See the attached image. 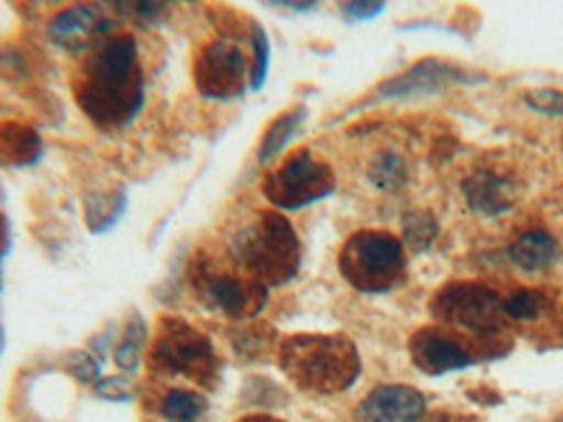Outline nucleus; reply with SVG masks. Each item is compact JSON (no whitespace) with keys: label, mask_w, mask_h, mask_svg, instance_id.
Listing matches in <instances>:
<instances>
[{"label":"nucleus","mask_w":563,"mask_h":422,"mask_svg":"<svg viewBox=\"0 0 563 422\" xmlns=\"http://www.w3.org/2000/svg\"><path fill=\"white\" fill-rule=\"evenodd\" d=\"M79 104L93 122L119 124L139 110L141 77L135 70V40L128 34L99 40L82 68Z\"/></svg>","instance_id":"nucleus-1"},{"label":"nucleus","mask_w":563,"mask_h":422,"mask_svg":"<svg viewBox=\"0 0 563 422\" xmlns=\"http://www.w3.org/2000/svg\"><path fill=\"white\" fill-rule=\"evenodd\" d=\"M341 270L355 288L369 290V293L389 290L404 270V248L389 234L361 231L346 243L341 254Z\"/></svg>","instance_id":"nucleus-2"},{"label":"nucleus","mask_w":563,"mask_h":422,"mask_svg":"<svg viewBox=\"0 0 563 422\" xmlns=\"http://www.w3.org/2000/svg\"><path fill=\"white\" fill-rule=\"evenodd\" d=\"M288 369L310 389H346L358 371L355 352L341 338H294Z\"/></svg>","instance_id":"nucleus-3"},{"label":"nucleus","mask_w":563,"mask_h":422,"mask_svg":"<svg viewBox=\"0 0 563 422\" xmlns=\"http://www.w3.org/2000/svg\"><path fill=\"white\" fill-rule=\"evenodd\" d=\"M240 256L256 276L268 281H285L294 276L299 265V243L285 220L263 218V223L251 229L240 243Z\"/></svg>","instance_id":"nucleus-4"},{"label":"nucleus","mask_w":563,"mask_h":422,"mask_svg":"<svg viewBox=\"0 0 563 422\" xmlns=\"http://www.w3.org/2000/svg\"><path fill=\"white\" fill-rule=\"evenodd\" d=\"M330 189H333V173L308 153L290 155L285 167L268 180V198L285 209H301L330 195Z\"/></svg>","instance_id":"nucleus-5"},{"label":"nucleus","mask_w":563,"mask_h":422,"mask_svg":"<svg viewBox=\"0 0 563 422\" xmlns=\"http://www.w3.org/2000/svg\"><path fill=\"white\" fill-rule=\"evenodd\" d=\"M440 313L462 326L490 333L501 326V299L479 285H456L440 296Z\"/></svg>","instance_id":"nucleus-6"},{"label":"nucleus","mask_w":563,"mask_h":422,"mask_svg":"<svg viewBox=\"0 0 563 422\" xmlns=\"http://www.w3.org/2000/svg\"><path fill=\"white\" fill-rule=\"evenodd\" d=\"M245 77V57L238 45H209L198 63V85L209 97H234Z\"/></svg>","instance_id":"nucleus-7"},{"label":"nucleus","mask_w":563,"mask_h":422,"mask_svg":"<svg viewBox=\"0 0 563 422\" xmlns=\"http://www.w3.org/2000/svg\"><path fill=\"white\" fill-rule=\"evenodd\" d=\"M45 32H48V40L63 52H82L93 40L108 32V23L102 20L97 7H70L54 14Z\"/></svg>","instance_id":"nucleus-8"},{"label":"nucleus","mask_w":563,"mask_h":422,"mask_svg":"<svg viewBox=\"0 0 563 422\" xmlns=\"http://www.w3.org/2000/svg\"><path fill=\"white\" fill-rule=\"evenodd\" d=\"M426 400L411 386H380L358 409V422H417Z\"/></svg>","instance_id":"nucleus-9"},{"label":"nucleus","mask_w":563,"mask_h":422,"mask_svg":"<svg viewBox=\"0 0 563 422\" xmlns=\"http://www.w3.org/2000/svg\"><path fill=\"white\" fill-rule=\"evenodd\" d=\"M460 79L467 82L465 74H460L456 68L429 59V63L415 65V68H409L406 74H400V77H395L391 82H386L378 93L389 99L411 97V93H434V90L445 88L449 82H460Z\"/></svg>","instance_id":"nucleus-10"},{"label":"nucleus","mask_w":563,"mask_h":422,"mask_svg":"<svg viewBox=\"0 0 563 422\" xmlns=\"http://www.w3.org/2000/svg\"><path fill=\"white\" fill-rule=\"evenodd\" d=\"M510 263L521 270V274H544L561 256V245L544 229H527L519 237L512 240L507 248Z\"/></svg>","instance_id":"nucleus-11"},{"label":"nucleus","mask_w":563,"mask_h":422,"mask_svg":"<svg viewBox=\"0 0 563 422\" xmlns=\"http://www.w3.org/2000/svg\"><path fill=\"white\" fill-rule=\"evenodd\" d=\"M465 195L467 203L476 211H482L487 218H496L501 211H510L516 203V184L493 173H479L465 184Z\"/></svg>","instance_id":"nucleus-12"},{"label":"nucleus","mask_w":563,"mask_h":422,"mask_svg":"<svg viewBox=\"0 0 563 422\" xmlns=\"http://www.w3.org/2000/svg\"><path fill=\"white\" fill-rule=\"evenodd\" d=\"M209 301L214 304V308L223 310V313L243 315V313H254V310L263 304V293L240 279L218 276V279H211L209 285Z\"/></svg>","instance_id":"nucleus-13"},{"label":"nucleus","mask_w":563,"mask_h":422,"mask_svg":"<svg viewBox=\"0 0 563 422\" xmlns=\"http://www.w3.org/2000/svg\"><path fill=\"white\" fill-rule=\"evenodd\" d=\"M158 355L164 358V364L175 366V369H189V366L206 364L211 349L200 335L192 333V330L178 326L175 335H164V338H161Z\"/></svg>","instance_id":"nucleus-14"},{"label":"nucleus","mask_w":563,"mask_h":422,"mask_svg":"<svg viewBox=\"0 0 563 422\" xmlns=\"http://www.w3.org/2000/svg\"><path fill=\"white\" fill-rule=\"evenodd\" d=\"M417 360L426 371L431 375H442V371H454V369H465L471 360H467L465 349L456 346L454 341L442 338V335H426V338L417 341L415 349Z\"/></svg>","instance_id":"nucleus-15"},{"label":"nucleus","mask_w":563,"mask_h":422,"mask_svg":"<svg viewBox=\"0 0 563 422\" xmlns=\"http://www.w3.org/2000/svg\"><path fill=\"white\" fill-rule=\"evenodd\" d=\"M547 310V296L538 290H516L501 299V313L510 321H538Z\"/></svg>","instance_id":"nucleus-16"},{"label":"nucleus","mask_w":563,"mask_h":422,"mask_svg":"<svg viewBox=\"0 0 563 422\" xmlns=\"http://www.w3.org/2000/svg\"><path fill=\"white\" fill-rule=\"evenodd\" d=\"M203 409H206L203 397L184 389H173L167 397H164V403H161V414L173 422H195L200 414H203Z\"/></svg>","instance_id":"nucleus-17"},{"label":"nucleus","mask_w":563,"mask_h":422,"mask_svg":"<svg viewBox=\"0 0 563 422\" xmlns=\"http://www.w3.org/2000/svg\"><path fill=\"white\" fill-rule=\"evenodd\" d=\"M301 122H305V110H296V113H288L285 119H279V122L268 130V135H265V144H263V153H260V158L263 160L274 158V155L279 153V149L285 147L290 138H294L296 127H299Z\"/></svg>","instance_id":"nucleus-18"},{"label":"nucleus","mask_w":563,"mask_h":422,"mask_svg":"<svg viewBox=\"0 0 563 422\" xmlns=\"http://www.w3.org/2000/svg\"><path fill=\"white\" fill-rule=\"evenodd\" d=\"M525 102H527V108H532L536 113L563 115V90H555V88L527 90Z\"/></svg>","instance_id":"nucleus-19"},{"label":"nucleus","mask_w":563,"mask_h":422,"mask_svg":"<svg viewBox=\"0 0 563 422\" xmlns=\"http://www.w3.org/2000/svg\"><path fill=\"white\" fill-rule=\"evenodd\" d=\"M115 364L122 366L124 371H135L141 364V346H139V326H130L128 335L119 346H115Z\"/></svg>","instance_id":"nucleus-20"},{"label":"nucleus","mask_w":563,"mask_h":422,"mask_svg":"<svg viewBox=\"0 0 563 422\" xmlns=\"http://www.w3.org/2000/svg\"><path fill=\"white\" fill-rule=\"evenodd\" d=\"M406 234H409V243H415L417 248H426L437 234V225L429 214H415V218L406 220Z\"/></svg>","instance_id":"nucleus-21"},{"label":"nucleus","mask_w":563,"mask_h":422,"mask_svg":"<svg viewBox=\"0 0 563 422\" xmlns=\"http://www.w3.org/2000/svg\"><path fill=\"white\" fill-rule=\"evenodd\" d=\"M70 371H74L79 380H85V384H97L99 360L93 358V355H85V352H79V355H74V360H70Z\"/></svg>","instance_id":"nucleus-22"},{"label":"nucleus","mask_w":563,"mask_h":422,"mask_svg":"<svg viewBox=\"0 0 563 422\" xmlns=\"http://www.w3.org/2000/svg\"><path fill=\"white\" fill-rule=\"evenodd\" d=\"M254 52H256V65H254V70H251V85H254V88H260L265 79V68H268V43H265V34L260 32V29H256Z\"/></svg>","instance_id":"nucleus-23"},{"label":"nucleus","mask_w":563,"mask_h":422,"mask_svg":"<svg viewBox=\"0 0 563 422\" xmlns=\"http://www.w3.org/2000/svg\"><path fill=\"white\" fill-rule=\"evenodd\" d=\"M375 180L380 186H400L404 184V167L397 158H384L380 169H375Z\"/></svg>","instance_id":"nucleus-24"},{"label":"nucleus","mask_w":563,"mask_h":422,"mask_svg":"<svg viewBox=\"0 0 563 422\" xmlns=\"http://www.w3.org/2000/svg\"><path fill=\"white\" fill-rule=\"evenodd\" d=\"M99 397H108V400H128L130 397V386L119 378H104L93 384Z\"/></svg>","instance_id":"nucleus-25"},{"label":"nucleus","mask_w":563,"mask_h":422,"mask_svg":"<svg viewBox=\"0 0 563 422\" xmlns=\"http://www.w3.org/2000/svg\"><path fill=\"white\" fill-rule=\"evenodd\" d=\"M384 12V3H364V0H355V3H346L344 14L355 20H366V18H375V14Z\"/></svg>","instance_id":"nucleus-26"},{"label":"nucleus","mask_w":563,"mask_h":422,"mask_svg":"<svg viewBox=\"0 0 563 422\" xmlns=\"http://www.w3.org/2000/svg\"><path fill=\"white\" fill-rule=\"evenodd\" d=\"M0 256H3V240H0Z\"/></svg>","instance_id":"nucleus-27"},{"label":"nucleus","mask_w":563,"mask_h":422,"mask_svg":"<svg viewBox=\"0 0 563 422\" xmlns=\"http://www.w3.org/2000/svg\"><path fill=\"white\" fill-rule=\"evenodd\" d=\"M249 422H271V420H249Z\"/></svg>","instance_id":"nucleus-28"}]
</instances>
